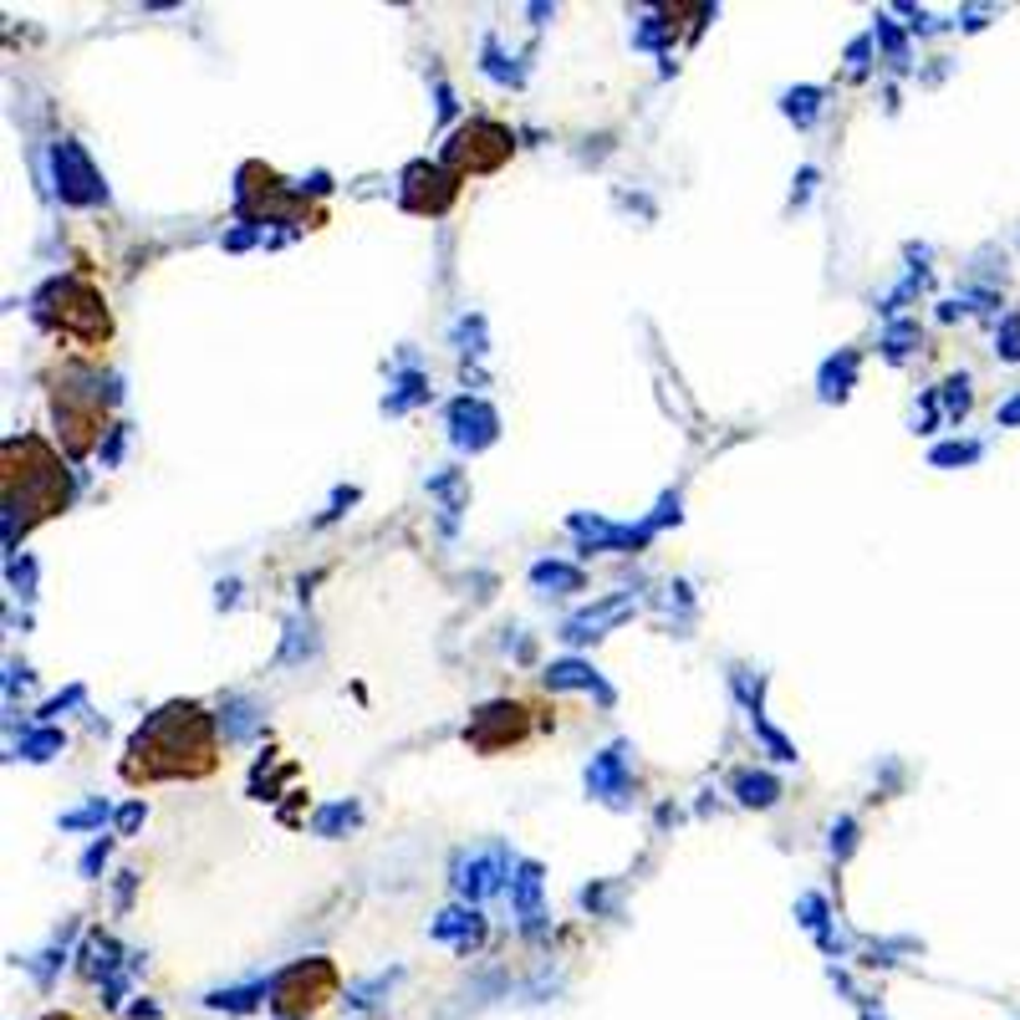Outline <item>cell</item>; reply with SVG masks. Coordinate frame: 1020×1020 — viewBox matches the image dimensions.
<instances>
[{"label":"cell","mask_w":1020,"mask_h":1020,"mask_svg":"<svg viewBox=\"0 0 1020 1020\" xmlns=\"http://www.w3.org/2000/svg\"><path fill=\"white\" fill-rule=\"evenodd\" d=\"M16 486H21V495L16 501H5V505H11V516H21V526H32V520L51 516L47 501H41L36 490L47 486V490H56V495H67V475H62V465L51 459L47 444L21 439V444H5V495H11Z\"/></svg>","instance_id":"7a4b0ae2"},{"label":"cell","mask_w":1020,"mask_h":1020,"mask_svg":"<svg viewBox=\"0 0 1020 1020\" xmlns=\"http://www.w3.org/2000/svg\"><path fill=\"white\" fill-rule=\"evenodd\" d=\"M215 770V730L200 704H168L138 730L134 751L123 760L128 781H174V776H210Z\"/></svg>","instance_id":"6da1fadb"}]
</instances>
